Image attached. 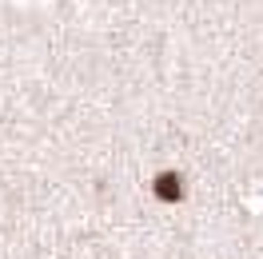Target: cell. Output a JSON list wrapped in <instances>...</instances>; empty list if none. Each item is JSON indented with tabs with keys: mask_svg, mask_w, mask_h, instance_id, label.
<instances>
[{
	"mask_svg": "<svg viewBox=\"0 0 263 259\" xmlns=\"http://www.w3.org/2000/svg\"><path fill=\"white\" fill-rule=\"evenodd\" d=\"M176 192H180L176 179H160V195H172V199H176Z\"/></svg>",
	"mask_w": 263,
	"mask_h": 259,
	"instance_id": "cell-1",
	"label": "cell"
}]
</instances>
